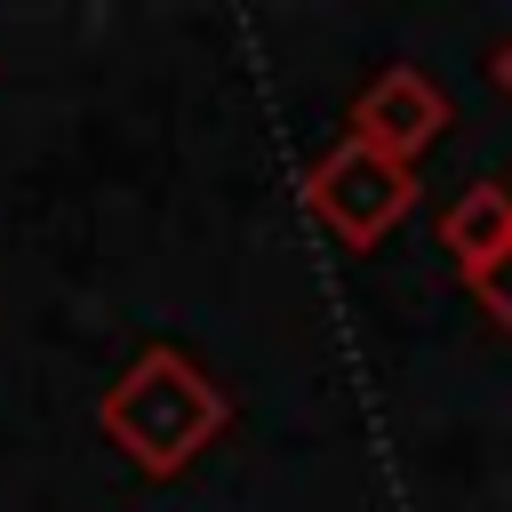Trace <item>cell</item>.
I'll list each match as a JSON object with an SVG mask.
<instances>
[{"instance_id":"6da1fadb","label":"cell","mask_w":512,"mask_h":512,"mask_svg":"<svg viewBox=\"0 0 512 512\" xmlns=\"http://www.w3.org/2000/svg\"><path fill=\"white\" fill-rule=\"evenodd\" d=\"M232 424V392L176 344H144L96 400V432L144 472V480H176L192 472Z\"/></svg>"},{"instance_id":"7a4b0ae2","label":"cell","mask_w":512,"mask_h":512,"mask_svg":"<svg viewBox=\"0 0 512 512\" xmlns=\"http://www.w3.org/2000/svg\"><path fill=\"white\" fill-rule=\"evenodd\" d=\"M416 192H424L416 168L392 160V152H376V144H360V136H336V144L304 168V208H312V224H328L344 248H376L392 224H408Z\"/></svg>"},{"instance_id":"3957f363","label":"cell","mask_w":512,"mask_h":512,"mask_svg":"<svg viewBox=\"0 0 512 512\" xmlns=\"http://www.w3.org/2000/svg\"><path fill=\"white\" fill-rule=\"evenodd\" d=\"M440 128H448V96H440V80L424 64H384L344 112V136H360V144H376V152H392L408 168H416L424 144H440Z\"/></svg>"},{"instance_id":"277c9868","label":"cell","mask_w":512,"mask_h":512,"mask_svg":"<svg viewBox=\"0 0 512 512\" xmlns=\"http://www.w3.org/2000/svg\"><path fill=\"white\" fill-rule=\"evenodd\" d=\"M440 248L456 272H480L488 256L512 248V184H464L440 216Z\"/></svg>"},{"instance_id":"5b68a950","label":"cell","mask_w":512,"mask_h":512,"mask_svg":"<svg viewBox=\"0 0 512 512\" xmlns=\"http://www.w3.org/2000/svg\"><path fill=\"white\" fill-rule=\"evenodd\" d=\"M464 288H472V304L512 336V248H504V256H488L480 272H464Z\"/></svg>"},{"instance_id":"8992f818","label":"cell","mask_w":512,"mask_h":512,"mask_svg":"<svg viewBox=\"0 0 512 512\" xmlns=\"http://www.w3.org/2000/svg\"><path fill=\"white\" fill-rule=\"evenodd\" d=\"M488 72H496V88H504V96H512V40H504V48H496V56H488Z\"/></svg>"}]
</instances>
